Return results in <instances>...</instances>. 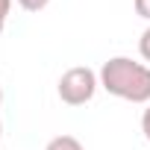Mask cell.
I'll use <instances>...</instances> for the list:
<instances>
[{
	"label": "cell",
	"mask_w": 150,
	"mask_h": 150,
	"mask_svg": "<svg viewBox=\"0 0 150 150\" xmlns=\"http://www.w3.org/2000/svg\"><path fill=\"white\" fill-rule=\"evenodd\" d=\"M47 3L50 0H18V6L24 12H41V9H47Z\"/></svg>",
	"instance_id": "obj_4"
},
{
	"label": "cell",
	"mask_w": 150,
	"mask_h": 150,
	"mask_svg": "<svg viewBox=\"0 0 150 150\" xmlns=\"http://www.w3.org/2000/svg\"><path fill=\"white\" fill-rule=\"evenodd\" d=\"M9 12H12V0H0V33L6 30V21H9Z\"/></svg>",
	"instance_id": "obj_7"
},
{
	"label": "cell",
	"mask_w": 150,
	"mask_h": 150,
	"mask_svg": "<svg viewBox=\"0 0 150 150\" xmlns=\"http://www.w3.org/2000/svg\"><path fill=\"white\" fill-rule=\"evenodd\" d=\"M132 6H135V15L150 21V0H132Z\"/></svg>",
	"instance_id": "obj_6"
},
{
	"label": "cell",
	"mask_w": 150,
	"mask_h": 150,
	"mask_svg": "<svg viewBox=\"0 0 150 150\" xmlns=\"http://www.w3.org/2000/svg\"><path fill=\"white\" fill-rule=\"evenodd\" d=\"M0 103H3V86H0Z\"/></svg>",
	"instance_id": "obj_9"
},
{
	"label": "cell",
	"mask_w": 150,
	"mask_h": 150,
	"mask_svg": "<svg viewBox=\"0 0 150 150\" xmlns=\"http://www.w3.org/2000/svg\"><path fill=\"white\" fill-rule=\"evenodd\" d=\"M100 88V77L97 71H91L88 65H77V68H68L62 77H59V100L68 103V106H83L88 103Z\"/></svg>",
	"instance_id": "obj_2"
},
{
	"label": "cell",
	"mask_w": 150,
	"mask_h": 150,
	"mask_svg": "<svg viewBox=\"0 0 150 150\" xmlns=\"http://www.w3.org/2000/svg\"><path fill=\"white\" fill-rule=\"evenodd\" d=\"M138 53H141V59L144 62H150V27L141 33V38H138Z\"/></svg>",
	"instance_id": "obj_5"
},
{
	"label": "cell",
	"mask_w": 150,
	"mask_h": 150,
	"mask_svg": "<svg viewBox=\"0 0 150 150\" xmlns=\"http://www.w3.org/2000/svg\"><path fill=\"white\" fill-rule=\"evenodd\" d=\"M141 132H144V138L150 141V103H147V109H144V115H141Z\"/></svg>",
	"instance_id": "obj_8"
},
{
	"label": "cell",
	"mask_w": 150,
	"mask_h": 150,
	"mask_svg": "<svg viewBox=\"0 0 150 150\" xmlns=\"http://www.w3.org/2000/svg\"><path fill=\"white\" fill-rule=\"evenodd\" d=\"M100 86L127 103H150V65L132 62L129 56H112L97 71Z\"/></svg>",
	"instance_id": "obj_1"
},
{
	"label": "cell",
	"mask_w": 150,
	"mask_h": 150,
	"mask_svg": "<svg viewBox=\"0 0 150 150\" xmlns=\"http://www.w3.org/2000/svg\"><path fill=\"white\" fill-rule=\"evenodd\" d=\"M0 138H3V124H0Z\"/></svg>",
	"instance_id": "obj_10"
},
{
	"label": "cell",
	"mask_w": 150,
	"mask_h": 150,
	"mask_svg": "<svg viewBox=\"0 0 150 150\" xmlns=\"http://www.w3.org/2000/svg\"><path fill=\"white\" fill-rule=\"evenodd\" d=\"M44 150H86V147H83V141H80L77 135H68V132H65V135L50 138Z\"/></svg>",
	"instance_id": "obj_3"
}]
</instances>
